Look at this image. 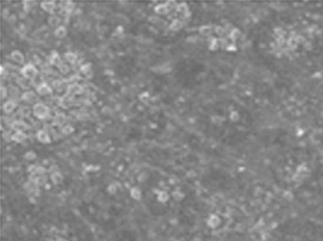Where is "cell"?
<instances>
[{"label":"cell","mask_w":323,"mask_h":241,"mask_svg":"<svg viewBox=\"0 0 323 241\" xmlns=\"http://www.w3.org/2000/svg\"><path fill=\"white\" fill-rule=\"evenodd\" d=\"M21 73L24 78L31 80L36 78L38 74V70L32 64H27L21 69Z\"/></svg>","instance_id":"obj_1"},{"label":"cell","mask_w":323,"mask_h":241,"mask_svg":"<svg viewBox=\"0 0 323 241\" xmlns=\"http://www.w3.org/2000/svg\"><path fill=\"white\" fill-rule=\"evenodd\" d=\"M33 111H34V114L37 117L40 118H43L48 114V108L44 105L38 103V104L35 105L34 108H33Z\"/></svg>","instance_id":"obj_2"},{"label":"cell","mask_w":323,"mask_h":241,"mask_svg":"<svg viewBox=\"0 0 323 241\" xmlns=\"http://www.w3.org/2000/svg\"><path fill=\"white\" fill-rule=\"evenodd\" d=\"M220 219L216 214H211L207 219L208 226L211 228H215L220 224Z\"/></svg>","instance_id":"obj_3"},{"label":"cell","mask_w":323,"mask_h":241,"mask_svg":"<svg viewBox=\"0 0 323 241\" xmlns=\"http://www.w3.org/2000/svg\"><path fill=\"white\" fill-rule=\"evenodd\" d=\"M42 8L46 12H48L49 14H54V10L55 9V3L51 1L42 2L40 4Z\"/></svg>","instance_id":"obj_4"},{"label":"cell","mask_w":323,"mask_h":241,"mask_svg":"<svg viewBox=\"0 0 323 241\" xmlns=\"http://www.w3.org/2000/svg\"><path fill=\"white\" fill-rule=\"evenodd\" d=\"M157 197L159 201L161 203H167L170 199V195L167 192L164 190H158Z\"/></svg>","instance_id":"obj_5"},{"label":"cell","mask_w":323,"mask_h":241,"mask_svg":"<svg viewBox=\"0 0 323 241\" xmlns=\"http://www.w3.org/2000/svg\"><path fill=\"white\" fill-rule=\"evenodd\" d=\"M36 90L38 94L42 95H46V94H48L52 92V90L50 88V87L46 83H42L41 84H40L38 88H37Z\"/></svg>","instance_id":"obj_6"},{"label":"cell","mask_w":323,"mask_h":241,"mask_svg":"<svg viewBox=\"0 0 323 241\" xmlns=\"http://www.w3.org/2000/svg\"><path fill=\"white\" fill-rule=\"evenodd\" d=\"M11 57L16 63L19 64H23L25 61L24 56L22 54V52L19 51H14L11 53Z\"/></svg>","instance_id":"obj_7"},{"label":"cell","mask_w":323,"mask_h":241,"mask_svg":"<svg viewBox=\"0 0 323 241\" xmlns=\"http://www.w3.org/2000/svg\"><path fill=\"white\" fill-rule=\"evenodd\" d=\"M67 33H68V31H67L66 28L63 26H60L57 28L55 31V35L56 37L59 38H63L64 37H65Z\"/></svg>","instance_id":"obj_8"},{"label":"cell","mask_w":323,"mask_h":241,"mask_svg":"<svg viewBox=\"0 0 323 241\" xmlns=\"http://www.w3.org/2000/svg\"><path fill=\"white\" fill-rule=\"evenodd\" d=\"M35 98V95L33 92H26L23 93L22 96V99L25 101H31Z\"/></svg>","instance_id":"obj_9"},{"label":"cell","mask_w":323,"mask_h":241,"mask_svg":"<svg viewBox=\"0 0 323 241\" xmlns=\"http://www.w3.org/2000/svg\"><path fill=\"white\" fill-rule=\"evenodd\" d=\"M60 22H61L60 18L58 17V16H50V17L48 18V24L50 26H52V27L58 25L60 23Z\"/></svg>","instance_id":"obj_10"},{"label":"cell","mask_w":323,"mask_h":241,"mask_svg":"<svg viewBox=\"0 0 323 241\" xmlns=\"http://www.w3.org/2000/svg\"><path fill=\"white\" fill-rule=\"evenodd\" d=\"M29 79L27 78H25L23 77V78H19L18 82H19V84L20 85H21L23 88L24 89H27L29 88L30 86H29Z\"/></svg>","instance_id":"obj_11"},{"label":"cell","mask_w":323,"mask_h":241,"mask_svg":"<svg viewBox=\"0 0 323 241\" xmlns=\"http://www.w3.org/2000/svg\"><path fill=\"white\" fill-rule=\"evenodd\" d=\"M15 107H16V105L12 101H8V102H6L4 105V110L5 111V112L9 113V112H12V110L15 108Z\"/></svg>","instance_id":"obj_12"},{"label":"cell","mask_w":323,"mask_h":241,"mask_svg":"<svg viewBox=\"0 0 323 241\" xmlns=\"http://www.w3.org/2000/svg\"><path fill=\"white\" fill-rule=\"evenodd\" d=\"M65 58L70 63H74L77 60V56L72 52H67L65 55Z\"/></svg>","instance_id":"obj_13"},{"label":"cell","mask_w":323,"mask_h":241,"mask_svg":"<svg viewBox=\"0 0 323 241\" xmlns=\"http://www.w3.org/2000/svg\"><path fill=\"white\" fill-rule=\"evenodd\" d=\"M38 138L40 141H43V142H46L47 141H48V137L44 132H42V131L39 132Z\"/></svg>","instance_id":"obj_14"},{"label":"cell","mask_w":323,"mask_h":241,"mask_svg":"<svg viewBox=\"0 0 323 241\" xmlns=\"http://www.w3.org/2000/svg\"><path fill=\"white\" fill-rule=\"evenodd\" d=\"M133 194H134L133 196L135 197V198L138 199V198H140L141 194H140V191H138L137 190H134L133 191Z\"/></svg>","instance_id":"obj_15"},{"label":"cell","mask_w":323,"mask_h":241,"mask_svg":"<svg viewBox=\"0 0 323 241\" xmlns=\"http://www.w3.org/2000/svg\"><path fill=\"white\" fill-rule=\"evenodd\" d=\"M1 94H2V98L4 99L6 97V90L4 88V87H2L1 88Z\"/></svg>","instance_id":"obj_16"},{"label":"cell","mask_w":323,"mask_h":241,"mask_svg":"<svg viewBox=\"0 0 323 241\" xmlns=\"http://www.w3.org/2000/svg\"><path fill=\"white\" fill-rule=\"evenodd\" d=\"M21 135H21V134H20V133L19 134V135H16L15 136V139H16V140H17V141H21V140L23 138V137H21Z\"/></svg>","instance_id":"obj_17"}]
</instances>
